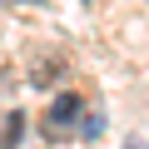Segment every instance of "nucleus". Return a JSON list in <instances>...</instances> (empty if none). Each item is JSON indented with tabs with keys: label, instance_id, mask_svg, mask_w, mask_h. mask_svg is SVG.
Wrapping results in <instances>:
<instances>
[{
	"label": "nucleus",
	"instance_id": "obj_1",
	"mask_svg": "<svg viewBox=\"0 0 149 149\" xmlns=\"http://www.w3.org/2000/svg\"><path fill=\"white\" fill-rule=\"evenodd\" d=\"M85 114V100L80 95H60L55 104H50V114L40 119V129H45V139H65V134H74V119Z\"/></svg>",
	"mask_w": 149,
	"mask_h": 149
},
{
	"label": "nucleus",
	"instance_id": "obj_2",
	"mask_svg": "<svg viewBox=\"0 0 149 149\" xmlns=\"http://www.w3.org/2000/svg\"><path fill=\"white\" fill-rule=\"evenodd\" d=\"M74 129H80L85 139H100V134H104V119H100V114H85V119L74 124Z\"/></svg>",
	"mask_w": 149,
	"mask_h": 149
},
{
	"label": "nucleus",
	"instance_id": "obj_3",
	"mask_svg": "<svg viewBox=\"0 0 149 149\" xmlns=\"http://www.w3.org/2000/svg\"><path fill=\"white\" fill-rule=\"evenodd\" d=\"M0 139H5V149H10L15 139H20V114H15V109L5 114V134H0Z\"/></svg>",
	"mask_w": 149,
	"mask_h": 149
},
{
	"label": "nucleus",
	"instance_id": "obj_4",
	"mask_svg": "<svg viewBox=\"0 0 149 149\" xmlns=\"http://www.w3.org/2000/svg\"><path fill=\"white\" fill-rule=\"evenodd\" d=\"M124 149H144V144H139V139H134V144H124Z\"/></svg>",
	"mask_w": 149,
	"mask_h": 149
},
{
	"label": "nucleus",
	"instance_id": "obj_5",
	"mask_svg": "<svg viewBox=\"0 0 149 149\" xmlns=\"http://www.w3.org/2000/svg\"><path fill=\"white\" fill-rule=\"evenodd\" d=\"M25 5H40V0H25Z\"/></svg>",
	"mask_w": 149,
	"mask_h": 149
}]
</instances>
